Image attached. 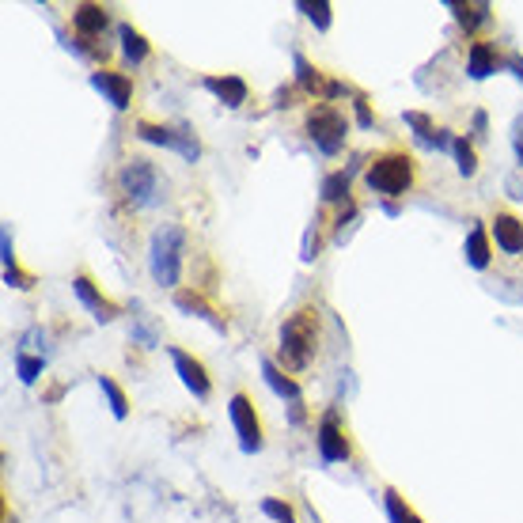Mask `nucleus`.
<instances>
[{
  "label": "nucleus",
  "instance_id": "obj_15",
  "mask_svg": "<svg viewBox=\"0 0 523 523\" xmlns=\"http://www.w3.org/2000/svg\"><path fill=\"white\" fill-rule=\"evenodd\" d=\"M448 12L459 19V27L470 31V34H474L478 27H486L489 19H493V15H489L493 8L486 5V0H478V5H463V0H448Z\"/></svg>",
  "mask_w": 523,
  "mask_h": 523
},
{
  "label": "nucleus",
  "instance_id": "obj_8",
  "mask_svg": "<svg viewBox=\"0 0 523 523\" xmlns=\"http://www.w3.org/2000/svg\"><path fill=\"white\" fill-rule=\"evenodd\" d=\"M167 357L175 361V372H179L182 387L190 391L198 402H205L208 394H213V383H208V372H205V364H201L198 357H190V353H182V349H175V345H167Z\"/></svg>",
  "mask_w": 523,
  "mask_h": 523
},
{
  "label": "nucleus",
  "instance_id": "obj_21",
  "mask_svg": "<svg viewBox=\"0 0 523 523\" xmlns=\"http://www.w3.org/2000/svg\"><path fill=\"white\" fill-rule=\"evenodd\" d=\"M118 38H121V53H125V61H130V65H140V61L149 57V42H144V34H140L137 27L121 24V27H118Z\"/></svg>",
  "mask_w": 523,
  "mask_h": 523
},
{
  "label": "nucleus",
  "instance_id": "obj_5",
  "mask_svg": "<svg viewBox=\"0 0 523 523\" xmlns=\"http://www.w3.org/2000/svg\"><path fill=\"white\" fill-rule=\"evenodd\" d=\"M307 137L323 156H338L349 137V118L330 102H319V107L307 111Z\"/></svg>",
  "mask_w": 523,
  "mask_h": 523
},
{
  "label": "nucleus",
  "instance_id": "obj_3",
  "mask_svg": "<svg viewBox=\"0 0 523 523\" xmlns=\"http://www.w3.org/2000/svg\"><path fill=\"white\" fill-rule=\"evenodd\" d=\"M413 175H417L413 160L406 152H383L372 160V167L364 171V182H368V190L380 198H402L413 186Z\"/></svg>",
  "mask_w": 523,
  "mask_h": 523
},
{
  "label": "nucleus",
  "instance_id": "obj_24",
  "mask_svg": "<svg viewBox=\"0 0 523 523\" xmlns=\"http://www.w3.org/2000/svg\"><path fill=\"white\" fill-rule=\"evenodd\" d=\"M99 391L107 394V402H111V413L118 417V421H125L130 417V402H125V394H121V387L111 380V375H99Z\"/></svg>",
  "mask_w": 523,
  "mask_h": 523
},
{
  "label": "nucleus",
  "instance_id": "obj_19",
  "mask_svg": "<svg viewBox=\"0 0 523 523\" xmlns=\"http://www.w3.org/2000/svg\"><path fill=\"white\" fill-rule=\"evenodd\" d=\"M463 258H467L470 269H486V266H489L493 250H489V236H486L482 224L470 228V236H467V243H463Z\"/></svg>",
  "mask_w": 523,
  "mask_h": 523
},
{
  "label": "nucleus",
  "instance_id": "obj_34",
  "mask_svg": "<svg viewBox=\"0 0 523 523\" xmlns=\"http://www.w3.org/2000/svg\"><path fill=\"white\" fill-rule=\"evenodd\" d=\"M353 111H357V125H361V130H372L375 118H372V111H368V102L357 99V102H353Z\"/></svg>",
  "mask_w": 523,
  "mask_h": 523
},
{
  "label": "nucleus",
  "instance_id": "obj_31",
  "mask_svg": "<svg viewBox=\"0 0 523 523\" xmlns=\"http://www.w3.org/2000/svg\"><path fill=\"white\" fill-rule=\"evenodd\" d=\"M262 512L274 519V523H296V512H292L285 500H277V497H266V500H262Z\"/></svg>",
  "mask_w": 523,
  "mask_h": 523
},
{
  "label": "nucleus",
  "instance_id": "obj_28",
  "mask_svg": "<svg viewBox=\"0 0 523 523\" xmlns=\"http://www.w3.org/2000/svg\"><path fill=\"white\" fill-rule=\"evenodd\" d=\"M451 156H455V163H459V175H463V179H470V175L478 171V156H474V149L467 144V137H455V144H451Z\"/></svg>",
  "mask_w": 523,
  "mask_h": 523
},
{
  "label": "nucleus",
  "instance_id": "obj_29",
  "mask_svg": "<svg viewBox=\"0 0 523 523\" xmlns=\"http://www.w3.org/2000/svg\"><path fill=\"white\" fill-rule=\"evenodd\" d=\"M42 368H46V357H27V353H15V372H19V380L24 383H34Z\"/></svg>",
  "mask_w": 523,
  "mask_h": 523
},
{
  "label": "nucleus",
  "instance_id": "obj_40",
  "mask_svg": "<svg viewBox=\"0 0 523 523\" xmlns=\"http://www.w3.org/2000/svg\"><path fill=\"white\" fill-rule=\"evenodd\" d=\"M8 523H15V519H8Z\"/></svg>",
  "mask_w": 523,
  "mask_h": 523
},
{
  "label": "nucleus",
  "instance_id": "obj_4",
  "mask_svg": "<svg viewBox=\"0 0 523 523\" xmlns=\"http://www.w3.org/2000/svg\"><path fill=\"white\" fill-rule=\"evenodd\" d=\"M118 186H121L125 201H130L133 208H152V205L163 201V182H160V171H156L152 160H140V156L130 160L121 167Z\"/></svg>",
  "mask_w": 523,
  "mask_h": 523
},
{
  "label": "nucleus",
  "instance_id": "obj_22",
  "mask_svg": "<svg viewBox=\"0 0 523 523\" xmlns=\"http://www.w3.org/2000/svg\"><path fill=\"white\" fill-rule=\"evenodd\" d=\"M292 65H296V83H300L304 92L315 95V92L323 88V73H319L315 65H311V61H307L304 53H292Z\"/></svg>",
  "mask_w": 523,
  "mask_h": 523
},
{
  "label": "nucleus",
  "instance_id": "obj_10",
  "mask_svg": "<svg viewBox=\"0 0 523 523\" xmlns=\"http://www.w3.org/2000/svg\"><path fill=\"white\" fill-rule=\"evenodd\" d=\"M402 121H406L410 130H413V140L421 144V149H432V152H451L455 137H451L448 130H432L429 114H421V111H406V114H402Z\"/></svg>",
  "mask_w": 523,
  "mask_h": 523
},
{
  "label": "nucleus",
  "instance_id": "obj_30",
  "mask_svg": "<svg viewBox=\"0 0 523 523\" xmlns=\"http://www.w3.org/2000/svg\"><path fill=\"white\" fill-rule=\"evenodd\" d=\"M383 500H387V516H391V523H421V519L413 516V508H406V505H402V497L394 493V489H387V493H383Z\"/></svg>",
  "mask_w": 523,
  "mask_h": 523
},
{
  "label": "nucleus",
  "instance_id": "obj_11",
  "mask_svg": "<svg viewBox=\"0 0 523 523\" xmlns=\"http://www.w3.org/2000/svg\"><path fill=\"white\" fill-rule=\"evenodd\" d=\"M73 292H76V300L95 315V323H114V319H118V307L92 285L88 274H76V277H73Z\"/></svg>",
  "mask_w": 523,
  "mask_h": 523
},
{
  "label": "nucleus",
  "instance_id": "obj_2",
  "mask_svg": "<svg viewBox=\"0 0 523 523\" xmlns=\"http://www.w3.org/2000/svg\"><path fill=\"white\" fill-rule=\"evenodd\" d=\"M182 250H186V232L179 224H160L149 243V274L160 288H175L182 274Z\"/></svg>",
  "mask_w": 523,
  "mask_h": 523
},
{
  "label": "nucleus",
  "instance_id": "obj_13",
  "mask_svg": "<svg viewBox=\"0 0 523 523\" xmlns=\"http://www.w3.org/2000/svg\"><path fill=\"white\" fill-rule=\"evenodd\" d=\"M493 239L505 255H523V220H516L512 213H497L493 217Z\"/></svg>",
  "mask_w": 523,
  "mask_h": 523
},
{
  "label": "nucleus",
  "instance_id": "obj_7",
  "mask_svg": "<svg viewBox=\"0 0 523 523\" xmlns=\"http://www.w3.org/2000/svg\"><path fill=\"white\" fill-rule=\"evenodd\" d=\"M315 444H319V459L323 463H345V459L353 455L345 432H342V413L338 410H326L323 421L315 429Z\"/></svg>",
  "mask_w": 523,
  "mask_h": 523
},
{
  "label": "nucleus",
  "instance_id": "obj_20",
  "mask_svg": "<svg viewBox=\"0 0 523 523\" xmlns=\"http://www.w3.org/2000/svg\"><path fill=\"white\" fill-rule=\"evenodd\" d=\"M349 182H353V171L345 167V171H334V175H326L323 179V190H319V198L326 201V205H349Z\"/></svg>",
  "mask_w": 523,
  "mask_h": 523
},
{
  "label": "nucleus",
  "instance_id": "obj_26",
  "mask_svg": "<svg viewBox=\"0 0 523 523\" xmlns=\"http://www.w3.org/2000/svg\"><path fill=\"white\" fill-rule=\"evenodd\" d=\"M296 12H304L319 31H330V12L334 8L326 5V0H296Z\"/></svg>",
  "mask_w": 523,
  "mask_h": 523
},
{
  "label": "nucleus",
  "instance_id": "obj_33",
  "mask_svg": "<svg viewBox=\"0 0 523 523\" xmlns=\"http://www.w3.org/2000/svg\"><path fill=\"white\" fill-rule=\"evenodd\" d=\"M315 255H319V232H315V228H307V232H304V262H315Z\"/></svg>",
  "mask_w": 523,
  "mask_h": 523
},
{
  "label": "nucleus",
  "instance_id": "obj_16",
  "mask_svg": "<svg viewBox=\"0 0 523 523\" xmlns=\"http://www.w3.org/2000/svg\"><path fill=\"white\" fill-rule=\"evenodd\" d=\"M175 307H179V311H186V315L201 319V323H208V326H213L217 334H228V323H224V319H220L217 311L208 307L201 296H194V292H179V296H175Z\"/></svg>",
  "mask_w": 523,
  "mask_h": 523
},
{
  "label": "nucleus",
  "instance_id": "obj_25",
  "mask_svg": "<svg viewBox=\"0 0 523 523\" xmlns=\"http://www.w3.org/2000/svg\"><path fill=\"white\" fill-rule=\"evenodd\" d=\"M133 311H137V315H133V342L137 345H144V349H156L160 345V334H156V326L149 323V315H144V311H140V304H133Z\"/></svg>",
  "mask_w": 523,
  "mask_h": 523
},
{
  "label": "nucleus",
  "instance_id": "obj_9",
  "mask_svg": "<svg viewBox=\"0 0 523 523\" xmlns=\"http://www.w3.org/2000/svg\"><path fill=\"white\" fill-rule=\"evenodd\" d=\"M92 88L99 95H107V102H111L114 111H125V107H130V99H133V80L125 76V73L99 69V73H92Z\"/></svg>",
  "mask_w": 523,
  "mask_h": 523
},
{
  "label": "nucleus",
  "instance_id": "obj_35",
  "mask_svg": "<svg viewBox=\"0 0 523 523\" xmlns=\"http://www.w3.org/2000/svg\"><path fill=\"white\" fill-rule=\"evenodd\" d=\"M5 285H8V288H27V277H24V274H19V266L5 269Z\"/></svg>",
  "mask_w": 523,
  "mask_h": 523
},
{
  "label": "nucleus",
  "instance_id": "obj_6",
  "mask_svg": "<svg viewBox=\"0 0 523 523\" xmlns=\"http://www.w3.org/2000/svg\"><path fill=\"white\" fill-rule=\"evenodd\" d=\"M228 417H232V425H236L239 451L243 455H258L262 451V421L255 413V402H250L243 391L232 394V402H228Z\"/></svg>",
  "mask_w": 523,
  "mask_h": 523
},
{
  "label": "nucleus",
  "instance_id": "obj_27",
  "mask_svg": "<svg viewBox=\"0 0 523 523\" xmlns=\"http://www.w3.org/2000/svg\"><path fill=\"white\" fill-rule=\"evenodd\" d=\"M137 137L149 140V144H160V149H175V130H167V125L140 121V125H137Z\"/></svg>",
  "mask_w": 523,
  "mask_h": 523
},
{
  "label": "nucleus",
  "instance_id": "obj_37",
  "mask_svg": "<svg viewBox=\"0 0 523 523\" xmlns=\"http://www.w3.org/2000/svg\"><path fill=\"white\" fill-rule=\"evenodd\" d=\"M505 69H512V73H516V80H523V57H519V53H508Z\"/></svg>",
  "mask_w": 523,
  "mask_h": 523
},
{
  "label": "nucleus",
  "instance_id": "obj_18",
  "mask_svg": "<svg viewBox=\"0 0 523 523\" xmlns=\"http://www.w3.org/2000/svg\"><path fill=\"white\" fill-rule=\"evenodd\" d=\"M73 27H76L83 38H99L102 31L111 27V15L102 12L99 5H80V8L73 12Z\"/></svg>",
  "mask_w": 523,
  "mask_h": 523
},
{
  "label": "nucleus",
  "instance_id": "obj_14",
  "mask_svg": "<svg viewBox=\"0 0 523 523\" xmlns=\"http://www.w3.org/2000/svg\"><path fill=\"white\" fill-rule=\"evenodd\" d=\"M505 61L497 57V50L489 46V42H474L470 46V53H467V76L470 80H486V76H493Z\"/></svg>",
  "mask_w": 523,
  "mask_h": 523
},
{
  "label": "nucleus",
  "instance_id": "obj_36",
  "mask_svg": "<svg viewBox=\"0 0 523 523\" xmlns=\"http://www.w3.org/2000/svg\"><path fill=\"white\" fill-rule=\"evenodd\" d=\"M323 95H326V99H342V95H345V83H338V80H330V83H326V88H323Z\"/></svg>",
  "mask_w": 523,
  "mask_h": 523
},
{
  "label": "nucleus",
  "instance_id": "obj_39",
  "mask_svg": "<svg viewBox=\"0 0 523 523\" xmlns=\"http://www.w3.org/2000/svg\"><path fill=\"white\" fill-rule=\"evenodd\" d=\"M516 156H519V163H523V149H516Z\"/></svg>",
  "mask_w": 523,
  "mask_h": 523
},
{
  "label": "nucleus",
  "instance_id": "obj_1",
  "mask_svg": "<svg viewBox=\"0 0 523 523\" xmlns=\"http://www.w3.org/2000/svg\"><path fill=\"white\" fill-rule=\"evenodd\" d=\"M319 349V311L300 307L281 323V364L300 372L311 364Z\"/></svg>",
  "mask_w": 523,
  "mask_h": 523
},
{
  "label": "nucleus",
  "instance_id": "obj_23",
  "mask_svg": "<svg viewBox=\"0 0 523 523\" xmlns=\"http://www.w3.org/2000/svg\"><path fill=\"white\" fill-rule=\"evenodd\" d=\"M175 152L186 163H198L201 160V140L190 133V125H175Z\"/></svg>",
  "mask_w": 523,
  "mask_h": 523
},
{
  "label": "nucleus",
  "instance_id": "obj_12",
  "mask_svg": "<svg viewBox=\"0 0 523 523\" xmlns=\"http://www.w3.org/2000/svg\"><path fill=\"white\" fill-rule=\"evenodd\" d=\"M201 88L208 92V95H217L224 107H243L247 102V95H250V88H247V80L243 76H232V73H224V76H205L201 80Z\"/></svg>",
  "mask_w": 523,
  "mask_h": 523
},
{
  "label": "nucleus",
  "instance_id": "obj_38",
  "mask_svg": "<svg viewBox=\"0 0 523 523\" xmlns=\"http://www.w3.org/2000/svg\"><path fill=\"white\" fill-rule=\"evenodd\" d=\"M474 130H478V137H486V114L482 111L474 114Z\"/></svg>",
  "mask_w": 523,
  "mask_h": 523
},
{
  "label": "nucleus",
  "instance_id": "obj_32",
  "mask_svg": "<svg viewBox=\"0 0 523 523\" xmlns=\"http://www.w3.org/2000/svg\"><path fill=\"white\" fill-rule=\"evenodd\" d=\"M0 258H5V269L15 266V255H12V228H8V224L0 228Z\"/></svg>",
  "mask_w": 523,
  "mask_h": 523
},
{
  "label": "nucleus",
  "instance_id": "obj_17",
  "mask_svg": "<svg viewBox=\"0 0 523 523\" xmlns=\"http://www.w3.org/2000/svg\"><path fill=\"white\" fill-rule=\"evenodd\" d=\"M262 380H266V387L277 394V399H285V402H300V383L292 380V375H285L274 361H262Z\"/></svg>",
  "mask_w": 523,
  "mask_h": 523
}]
</instances>
